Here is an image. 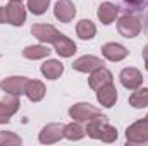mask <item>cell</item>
<instances>
[{
  "instance_id": "22",
  "label": "cell",
  "mask_w": 148,
  "mask_h": 146,
  "mask_svg": "<svg viewBox=\"0 0 148 146\" xmlns=\"http://www.w3.org/2000/svg\"><path fill=\"white\" fill-rule=\"evenodd\" d=\"M129 105L134 108H145L148 107V88H138L129 96Z\"/></svg>"
},
{
  "instance_id": "9",
  "label": "cell",
  "mask_w": 148,
  "mask_h": 146,
  "mask_svg": "<svg viewBox=\"0 0 148 146\" xmlns=\"http://www.w3.org/2000/svg\"><path fill=\"white\" fill-rule=\"evenodd\" d=\"M119 79H121L122 86L127 88V89H138V88L141 86V83H143L141 72H140L138 69H134V67H126V69H122V72L119 74Z\"/></svg>"
},
{
  "instance_id": "1",
  "label": "cell",
  "mask_w": 148,
  "mask_h": 146,
  "mask_svg": "<svg viewBox=\"0 0 148 146\" xmlns=\"http://www.w3.org/2000/svg\"><path fill=\"white\" fill-rule=\"evenodd\" d=\"M90 138L102 139L103 143H114L117 139V129L112 127L105 115H97L88 120V126L84 129Z\"/></svg>"
},
{
  "instance_id": "17",
  "label": "cell",
  "mask_w": 148,
  "mask_h": 146,
  "mask_svg": "<svg viewBox=\"0 0 148 146\" xmlns=\"http://www.w3.org/2000/svg\"><path fill=\"white\" fill-rule=\"evenodd\" d=\"M119 14V7L114 5L110 2H103L100 7H98V19L103 23V24H112L115 21Z\"/></svg>"
},
{
  "instance_id": "3",
  "label": "cell",
  "mask_w": 148,
  "mask_h": 146,
  "mask_svg": "<svg viewBox=\"0 0 148 146\" xmlns=\"http://www.w3.org/2000/svg\"><path fill=\"white\" fill-rule=\"evenodd\" d=\"M126 139L127 143L133 145H141V143H148V120H138L133 126H129L126 129Z\"/></svg>"
},
{
  "instance_id": "30",
  "label": "cell",
  "mask_w": 148,
  "mask_h": 146,
  "mask_svg": "<svg viewBox=\"0 0 148 146\" xmlns=\"http://www.w3.org/2000/svg\"><path fill=\"white\" fill-rule=\"evenodd\" d=\"M145 119H147V120H148V115H147V117H145Z\"/></svg>"
},
{
  "instance_id": "27",
  "label": "cell",
  "mask_w": 148,
  "mask_h": 146,
  "mask_svg": "<svg viewBox=\"0 0 148 146\" xmlns=\"http://www.w3.org/2000/svg\"><path fill=\"white\" fill-rule=\"evenodd\" d=\"M5 23H7V9L0 7V24H5Z\"/></svg>"
},
{
  "instance_id": "26",
  "label": "cell",
  "mask_w": 148,
  "mask_h": 146,
  "mask_svg": "<svg viewBox=\"0 0 148 146\" xmlns=\"http://www.w3.org/2000/svg\"><path fill=\"white\" fill-rule=\"evenodd\" d=\"M124 2L127 5H131V7H136V9H141L148 3V0H124Z\"/></svg>"
},
{
  "instance_id": "29",
  "label": "cell",
  "mask_w": 148,
  "mask_h": 146,
  "mask_svg": "<svg viewBox=\"0 0 148 146\" xmlns=\"http://www.w3.org/2000/svg\"><path fill=\"white\" fill-rule=\"evenodd\" d=\"M10 2H23V0H10Z\"/></svg>"
},
{
  "instance_id": "2",
  "label": "cell",
  "mask_w": 148,
  "mask_h": 146,
  "mask_svg": "<svg viewBox=\"0 0 148 146\" xmlns=\"http://www.w3.org/2000/svg\"><path fill=\"white\" fill-rule=\"evenodd\" d=\"M141 19L134 14H124L119 21H117V31L124 38H134L141 33Z\"/></svg>"
},
{
  "instance_id": "28",
  "label": "cell",
  "mask_w": 148,
  "mask_h": 146,
  "mask_svg": "<svg viewBox=\"0 0 148 146\" xmlns=\"http://www.w3.org/2000/svg\"><path fill=\"white\" fill-rule=\"evenodd\" d=\"M143 60H145V67H147V71H148V45L143 48Z\"/></svg>"
},
{
  "instance_id": "6",
  "label": "cell",
  "mask_w": 148,
  "mask_h": 146,
  "mask_svg": "<svg viewBox=\"0 0 148 146\" xmlns=\"http://www.w3.org/2000/svg\"><path fill=\"white\" fill-rule=\"evenodd\" d=\"M64 129H66L64 124H48V126H45L40 132V143H43V145L57 143L60 138H64Z\"/></svg>"
},
{
  "instance_id": "7",
  "label": "cell",
  "mask_w": 148,
  "mask_h": 146,
  "mask_svg": "<svg viewBox=\"0 0 148 146\" xmlns=\"http://www.w3.org/2000/svg\"><path fill=\"white\" fill-rule=\"evenodd\" d=\"M69 115L74 120H90L97 115H102V110L90 105V103H77L69 108Z\"/></svg>"
},
{
  "instance_id": "16",
  "label": "cell",
  "mask_w": 148,
  "mask_h": 146,
  "mask_svg": "<svg viewBox=\"0 0 148 146\" xmlns=\"http://www.w3.org/2000/svg\"><path fill=\"white\" fill-rule=\"evenodd\" d=\"M47 89H45V84L41 81H36V79H28L26 83V89H24V95L31 100V102H40L43 100Z\"/></svg>"
},
{
  "instance_id": "13",
  "label": "cell",
  "mask_w": 148,
  "mask_h": 146,
  "mask_svg": "<svg viewBox=\"0 0 148 146\" xmlns=\"http://www.w3.org/2000/svg\"><path fill=\"white\" fill-rule=\"evenodd\" d=\"M88 83H90V88L97 91V89H100V88H103V86H107V84L112 83V72L102 65L97 71L90 72V81Z\"/></svg>"
},
{
  "instance_id": "19",
  "label": "cell",
  "mask_w": 148,
  "mask_h": 146,
  "mask_svg": "<svg viewBox=\"0 0 148 146\" xmlns=\"http://www.w3.org/2000/svg\"><path fill=\"white\" fill-rule=\"evenodd\" d=\"M62 72H64V65L59 60H47L45 64H41V74L47 79H57L60 77Z\"/></svg>"
},
{
  "instance_id": "11",
  "label": "cell",
  "mask_w": 148,
  "mask_h": 146,
  "mask_svg": "<svg viewBox=\"0 0 148 146\" xmlns=\"http://www.w3.org/2000/svg\"><path fill=\"white\" fill-rule=\"evenodd\" d=\"M53 14L60 23H71L76 16V7L71 0H59L55 3Z\"/></svg>"
},
{
  "instance_id": "21",
  "label": "cell",
  "mask_w": 148,
  "mask_h": 146,
  "mask_svg": "<svg viewBox=\"0 0 148 146\" xmlns=\"http://www.w3.org/2000/svg\"><path fill=\"white\" fill-rule=\"evenodd\" d=\"M23 55L26 59H31V60H36V59H43V57H48L50 55V50L47 45H31V46H26L23 50Z\"/></svg>"
},
{
  "instance_id": "18",
  "label": "cell",
  "mask_w": 148,
  "mask_h": 146,
  "mask_svg": "<svg viewBox=\"0 0 148 146\" xmlns=\"http://www.w3.org/2000/svg\"><path fill=\"white\" fill-rule=\"evenodd\" d=\"M53 46H55V52L60 57H71V55H74V52H76V43H74L73 40H69L66 35H62V36L59 38L53 43Z\"/></svg>"
},
{
  "instance_id": "4",
  "label": "cell",
  "mask_w": 148,
  "mask_h": 146,
  "mask_svg": "<svg viewBox=\"0 0 148 146\" xmlns=\"http://www.w3.org/2000/svg\"><path fill=\"white\" fill-rule=\"evenodd\" d=\"M31 35L36 40H40L41 43H55L59 38L62 36V33H59L50 24H35L31 28Z\"/></svg>"
},
{
  "instance_id": "8",
  "label": "cell",
  "mask_w": 148,
  "mask_h": 146,
  "mask_svg": "<svg viewBox=\"0 0 148 146\" xmlns=\"http://www.w3.org/2000/svg\"><path fill=\"white\" fill-rule=\"evenodd\" d=\"M19 98L14 96V95H9L5 96L2 102H0V124H7L10 120V117L19 110Z\"/></svg>"
},
{
  "instance_id": "24",
  "label": "cell",
  "mask_w": 148,
  "mask_h": 146,
  "mask_svg": "<svg viewBox=\"0 0 148 146\" xmlns=\"http://www.w3.org/2000/svg\"><path fill=\"white\" fill-rule=\"evenodd\" d=\"M21 138L14 132H0V146H16V145H21Z\"/></svg>"
},
{
  "instance_id": "14",
  "label": "cell",
  "mask_w": 148,
  "mask_h": 146,
  "mask_svg": "<svg viewBox=\"0 0 148 146\" xmlns=\"http://www.w3.org/2000/svg\"><path fill=\"white\" fill-rule=\"evenodd\" d=\"M102 53H103V57H105L107 60H110V62H119V60L126 59L129 52L126 50V46H122V45H119V43H105V45L102 46Z\"/></svg>"
},
{
  "instance_id": "10",
  "label": "cell",
  "mask_w": 148,
  "mask_h": 146,
  "mask_svg": "<svg viewBox=\"0 0 148 146\" xmlns=\"http://www.w3.org/2000/svg\"><path fill=\"white\" fill-rule=\"evenodd\" d=\"M102 65H103L102 59H98L95 55H84V57H79L77 60H74L73 69L79 71V72H93Z\"/></svg>"
},
{
  "instance_id": "15",
  "label": "cell",
  "mask_w": 148,
  "mask_h": 146,
  "mask_svg": "<svg viewBox=\"0 0 148 146\" xmlns=\"http://www.w3.org/2000/svg\"><path fill=\"white\" fill-rule=\"evenodd\" d=\"M97 100L100 102L102 107H107V108L114 107L115 100H117V89H115V86L110 83V84L97 89Z\"/></svg>"
},
{
  "instance_id": "23",
  "label": "cell",
  "mask_w": 148,
  "mask_h": 146,
  "mask_svg": "<svg viewBox=\"0 0 148 146\" xmlns=\"http://www.w3.org/2000/svg\"><path fill=\"white\" fill-rule=\"evenodd\" d=\"M84 134H86V131H84L77 122L67 124L66 129H64V138H67V139H71V141H77V139L84 138Z\"/></svg>"
},
{
  "instance_id": "25",
  "label": "cell",
  "mask_w": 148,
  "mask_h": 146,
  "mask_svg": "<svg viewBox=\"0 0 148 146\" xmlns=\"http://www.w3.org/2000/svg\"><path fill=\"white\" fill-rule=\"evenodd\" d=\"M48 2L50 0H28V9L33 12V14H43L47 9H48Z\"/></svg>"
},
{
  "instance_id": "20",
  "label": "cell",
  "mask_w": 148,
  "mask_h": 146,
  "mask_svg": "<svg viewBox=\"0 0 148 146\" xmlns=\"http://www.w3.org/2000/svg\"><path fill=\"white\" fill-rule=\"evenodd\" d=\"M76 33L81 40H91V38L97 35V26L90 21V19H83L77 23V28H76Z\"/></svg>"
},
{
  "instance_id": "5",
  "label": "cell",
  "mask_w": 148,
  "mask_h": 146,
  "mask_svg": "<svg viewBox=\"0 0 148 146\" xmlns=\"http://www.w3.org/2000/svg\"><path fill=\"white\" fill-rule=\"evenodd\" d=\"M26 83L28 79L23 77V76H14V77H7L3 81H0V89L5 91L7 95H14V96H19L24 93L26 89Z\"/></svg>"
},
{
  "instance_id": "12",
  "label": "cell",
  "mask_w": 148,
  "mask_h": 146,
  "mask_svg": "<svg viewBox=\"0 0 148 146\" xmlns=\"http://www.w3.org/2000/svg\"><path fill=\"white\" fill-rule=\"evenodd\" d=\"M7 23L12 26H23L26 21V10L21 2H10L7 7Z\"/></svg>"
}]
</instances>
